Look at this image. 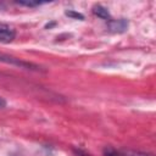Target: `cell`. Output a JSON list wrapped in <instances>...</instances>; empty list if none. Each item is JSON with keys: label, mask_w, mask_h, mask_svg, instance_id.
Wrapping results in <instances>:
<instances>
[{"label": "cell", "mask_w": 156, "mask_h": 156, "mask_svg": "<svg viewBox=\"0 0 156 156\" xmlns=\"http://www.w3.org/2000/svg\"><path fill=\"white\" fill-rule=\"evenodd\" d=\"M0 62H4V63H7V65H12V66H16V67H20V68H24V69H30V71H40V66L33 63V62H28V61H23V60H20L15 56H11V55H7V54H2L0 52Z\"/></svg>", "instance_id": "1"}, {"label": "cell", "mask_w": 156, "mask_h": 156, "mask_svg": "<svg viewBox=\"0 0 156 156\" xmlns=\"http://www.w3.org/2000/svg\"><path fill=\"white\" fill-rule=\"evenodd\" d=\"M16 38V30L9 24L0 23V43L9 44Z\"/></svg>", "instance_id": "2"}, {"label": "cell", "mask_w": 156, "mask_h": 156, "mask_svg": "<svg viewBox=\"0 0 156 156\" xmlns=\"http://www.w3.org/2000/svg\"><path fill=\"white\" fill-rule=\"evenodd\" d=\"M107 28L112 33H122L128 28V21L124 18L119 20H110L107 23Z\"/></svg>", "instance_id": "3"}, {"label": "cell", "mask_w": 156, "mask_h": 156, "mask_svg": "<svg viewBox=\"0 0 156 156\" xmlns=\"http://www.w3.org/2000/svg\"><path fill=\"white\" fill-rule=\"evenodd\" d=\"M93 13L95 16H98L99 18H101V20H107V21L111 20V16H110L108 10L106 7H104L102 5H95L93 7Z\"/></svg>", "instance_id": "4"}, {"label": "cell", "mask_w": 156, "mask_h": 156, "mask_svg": "<svg viewBox=\"0 0 156 156\" xmlns=\"http://www.w3.org/2000/svg\"><path fill=\"white\" fill-rule=\"evenodd\" d=\"M102 154H104V156H124L122 152H119L118 150H116L112 146H106L102 150Z\"/></svg>", "instance_id": "5"}, {"label": "cell", "mask_w": 156, "mask_h": 156, "mask_svg": "<svg viewBox=\"0 0 156 156\" xmlns=\"http://www.w3.org/2000/svg\"><path fill=\"white\" fill-rule=\"evenodd\" d=\"M17 4H20V5H23V6H29V7H34V6H39V5H41L43 2H40V1H22V0H20V1H17Z\"/></svg>", "instance_id": "6"}, {"label": "cell", "mask_w": 156, "mask_h": 156, "mask_svg": "<svg viewBox=\"0 0 156 156\" xmlns=\"http://www.w3.org/2000/svg\"><path fill=\"white\" fill-rule=\"evenodd\" d=\"M66 15H67L68 17H72V18H76V20H83V18H84V16H83L82 13L76 12V11H73V10L66 11Z\"/></svg>", "instance_id": "7"}, {"label": "cell", "mask_w": 156, "mask_h": 156, "mask_svg": "<svg viewBox=\"0 0 156 156\" xmlns=\"http://www.w3.org/2000/svg\"><path fill=\"white\" fill-rule=\"evenodd\" d=\"M73 151H74V154H76L77 156H90L87 151H84V150H82V149H74Z\"/></svg>", "instance_id": "8"}, {"label": "cell", "mask_w": 156, "mask_h": 156, "mask_svg": "<svg viewBox=\"0 0 156 156\" xmlns=\"http://www.w3.org/2000/svg\"><path fill=\"white\" fill-rule=\"evenodd\" d=\"M5 107H6V100L0 96V108H5Z\"/></svg>", "instance_id": "9"}, {"label": "cell", "mask_w": 156, "mask_h": 156, "mask_svg": "<svg viewBox=\"0 0 156 156\" xmlns=\"http://www.w3.org/2000/svg\"><path fill=\"white\" fill-rule=\"evenodd\" d=\"M134 156H154L151 154H146V152H135Z\"/></svg>", "instance_id": "10"}]
</instances>
